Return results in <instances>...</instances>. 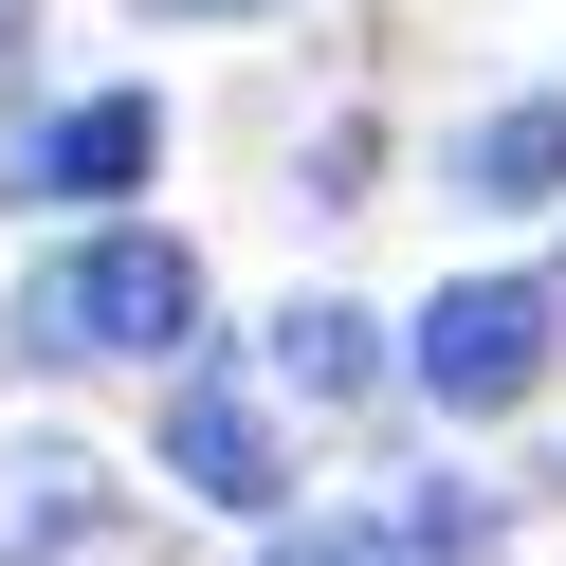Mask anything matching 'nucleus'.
<instances>
[{"label": "nucleus", "instance_id": "obj_2", "mask_svg": "<svg viewBox=\"0 0 566 566\" xmlns=\"http://www.w3.org/2000/svg\"><path fill=\"white\" fill-rule=\"evenodd\" d=\"M548 347H566V274H457V293H420L402 384L439 420H512L530 384H548Z\"/></svg>", "mask_w": 566, "mask_h": 566}, {"label": "nucleus", "instance_id": "obj_7", "mask_svg": "<svg viewBox=\"0 0 566 566\" xmlns=\"http://www.w3.org/2000/svg\"><path fill=\"white\" fill-rule=\"evenodd\" d=\"M274 384H293V402H384V311L293 293V311H274Z\"/></svg>", "mask_w": 566, "mask_h": 566}, {"label": "nucleus", "instance_id": "obj_4", "mask_svg": "<svg viewBox=\"0 0 566 566\" xmlns=\"http://www.w3.org/2000/svg\"><path fill=\"white\" fill-rule=\"evenodd\" d=\"M165 475L201 512H293V439H274V402L238 366H165Z\"/></svg>", "mask_w": 566, "mask_h": 566}, {"label": "nucleus", "instance_id": "obj_6", "mask_svg": "<svg viewBox=\"0 0 566 566\" xmlns=\"http://www.w3.org/2000/svg\"><path fill=\"white\" fill-rule=\"evenodd\" d=\"M475 548V493H402V512H311L274 530V566H457Z\"/></svg>", "mask_w": 566, "mask_h": 566}, {"label": "nucleus", "instance_id": "obj_5", "mask_svg": "<svg viewBox=\"0 0 566 566\" xmlns=\"http://www.w3.org/2000/svg\"><path fill=\"white\" fill-rule=\"evenodd\" d=\"M457 201H493V220H548L566 201V92H512V111L457 128Z\"/></svg>", "mask_w": 566, "mask_h": 566}, {"label": "nucleus", "instance_id": "obj_8", "mask_svg": "<svg viewBox=\"0 0 566 566\" xmlns=\"http://www.w3.org/2000/svg\"><path fill=\"white\" fill-rule=\"evenodd\" d=\"M147 19H274V0H147Z\"/></svg>", "mask_w": 566, "mask_h": 566}, {"label": "nucleus", "instance_id": "obj_1", "mask_svg": "<svg viewBox=\"0 0 566 566\" xmlns=\"http://www.w3.org/2000/svg\"><path fill=\"white\" fill-rule=\"evenodd\" d=\"M201 256L165 220H92V238H55L38 256V293H19V347L38 366H184L201 347Z\"/></svg>", "mask_w": 566, "mask_h": 566}, {"label": "nucleus", "instance_id": "obj_9", "mask_svg": "<svg viewBox=\"0 0 566 566\" xmlns=\"http://www.w3.org/2000/svg\"><path fill=\"white\" fill-rule=\"evenodd\" d=\"M19 19H38V0H0V55H19Z\"/></svg>", "mask_w": 566, "mask_h": 566}, {"label": "nucleus", "instance_id": "obj_3", "mask_svg": "<svg viewBox=\"0 0 566 566\" xmlns=\"http://www.w3.org/2000/svg\"><path fill=\"white\" fill-rule=\"evenodd\" d=\"M165 165V92H55V111H19V147H0V201H38V220H128Z\"/></svg>", "mask_w": 566, "mask_h": 566}]
</instances>
